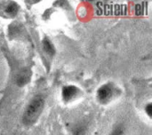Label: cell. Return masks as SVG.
Wrapping results in <instances>:
<instances>
[{
    "label": "cell",
    "instance_id": "6da1fadb",
    "mask_svg": "<svg viewBox=\"0 0 152 135\" xmlns=\"http://www.w3.org/2000/svg\"><path fill=\"white\" fill-rule=\"evenodd\" d=\"M44 107V98L41 95L35 96L32 101L28 105L24 115H23V123L27 126L32 125L36 122L39 117Z\"/></svg>",
    "mask_w": 152,
    "mask_h": 135
},
{
    "label": "cell",
    "instance_id": "8992f818",
    "mask_svg": "<svg viewBox=\"0 0 152 135\" xmlns=\"http://www.w3.org/2000/svg\"><path fill=\"white\" fill-rule=\"evenodd\" d=\"M5 12L9 15H11V16H14L17 13V12H18V6H17V4L15 3H11L5 8Z\"/></svg>",
    "mask_w": 152,
    "mask_h": 135
},
{
    "label": "cell",
    "instance_id": "3957f363",
    "mask_svg": "<svg viewBox=\"0 0 152 135\" xmlns=\"http://www.w3.org/2000/svg\"><path fill=\"white\" fill-rule=\"evenodd\" d=\"M31 77V72L29 69H21L16 76L15 82L18 86H23L27 85Z\"/></svg>",
    "mask_w": 152,
    "mask_h": 135
},
{
    "label": "cell",
    "instance_id": "7a4b0ae2",
    "mask_svg": "<svg viewBox=\"0 0 152 135\" xmlns=\"http://www.w3.org/2000/svg\"><path fill=\"white\" fill-rule=\"evenodd\" d=\"M98 99L101 102L105 103L109 101L112 95V88L110 85H105L98 90Z\"/></svg>",
    "mask_w": 152,
    "mask_h": 135
},
{
    "label": "cell",
    "instance_id": "9c48e42d",
    "mask_svg": "<svg viewBox=\"0 0 152 135\" xmlns=\"http://www.w3.org/2000/svg\"><path fill=\"white\" fill-rule=\"evenodd\" d=\"M146 112H147V114L149 115V117H151L152 116L151 104H148V105H147V107H146Z\"/></svg>",
    "mask_w": 152,
    "mask_h": 135
},
{
    "label": "cell",
    "instance_id": "ba28073f",
    "mask_svg": "<svg viewBox=\"0 0 152 135\" xmlns=\"http://www.w3.org/2000/svg\"><path fill=\"white\" fill-rule=\"evenodd\" d=\"M86 134V131L84 127H77L74 131V135H85Z\"/></svg>",
    "mask_w": 152,
    "mask_h": 135
},
{
    "label": "cell",
    "instance_id": "277c9868",
    "mask_svg": "<svg viewBox=\"0 0 152 135\" xmlns=\"http://www.w3.org/2000/svg\"><path fill=\"white\" fill-rule=\"evenodd\" d=\"M77 93V88L72 85L65 86L62 90V97L65 101H70Z\"/></svg>",
    "mask_w": 152,
    "mask_h": 135
},
{
    "label": "cell",
    "instance_id": "52a82bcc",
    "mask_svg": "<svg viewBox=\"0 0 152 135\" xmlns=\"http://www.w3.org/2000/svg\"><path fill=\"white\" fill-rule=\"evenodd\" d=\"M124 134V128L122 126H118V127H116L114 129V131L112 132L111 135H123Z\"/></svg>",
    "mask_w": 152,
    "mask_h": 135
},
{
    "label": "cell",
    "instance_id": "5b68a950",
    "mask_svg": "<svg viewBox=\"0 0 152 135\" xmlns=\"http://www.w3.org/2000/svg\"><path fill=\"white\" fill-rule=\"evenodd\" d=\"M42 43H43V47H44V50L45 51V53L51 56H53L55 53V49L53 47V45L49 41V39L45 38Z\"/></svg>",
    "mask_w": 152,
    "mask_h": 135
}]
</instances>
